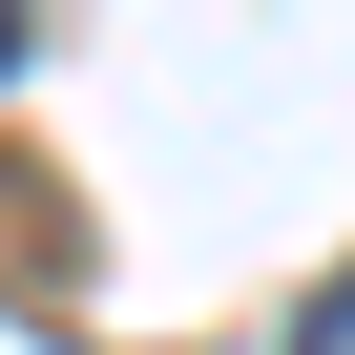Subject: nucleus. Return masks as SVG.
Segmentation results:
<instances>
[{"mask_svg": "<svg viewBox=\"0 0 355 355\" xmlns=\"http://www.w3.org/2000/svg\"><path fill=\"white\" fill-rule=\"evenodd\" d=\"M293 355H355V272H334V293H313V313H293Z\"/></svg>", "mask_w": 355, "mask_h": 355, "instance_id": "obj_1", "label": "nucleus"}, {"mask_svg": "<svg viewBox=\"0 0 355 355\" xmlns=\"http://www.w3.org/2000/svg\"><path fill=\"white\" fill-rule=\"evenodd\" d=\"M0 63H21V0H0Z\"/></svg>", "mask_w": 355, "mask_h": 355, "instance_id": "obj_2", "label": "nucleus"}]
</instances>
